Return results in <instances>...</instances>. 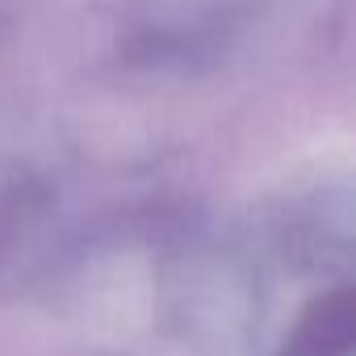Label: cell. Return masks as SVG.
I'll list each match as a JSON object with an SVG mask.
<instances>
[{
    "label": "cell",
    "instance_id": "cell-1",
    "mask_svg": "<svg viewBox=\"0 0 356 356\" xmlns=\"http://www.w3.org/2000/svg\"><path fill=\"white\" fill-rule=\"evenodd\" d=\"M352 339H356V302L348 289H339L306 310L298 335L285 343L281 356H348Z\"/></svg>",
    "mask_w": 356,
    "mask_h": 356
}]
</instances>
